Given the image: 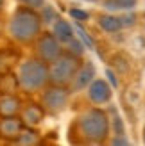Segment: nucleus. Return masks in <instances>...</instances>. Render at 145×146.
I'll list each match as a JSON object with an SVG mask.
<instances>
[{
  "label": "nucleus",
  "mask_w": 145,
  "mask_h": 146,
  "mask_svg": "<svg viewBox=\"0 0 145 146\" xmlns=\"http://www.w3.org/2000/svg\"><path fill=\"white\" fill-rule=\"evenodd\" d=\"M72 134L77 135L79 143L86 144H102L111 134L109 116L99 105L84 109L72 123Z\"/></svg>",
  "instance_id": "nucleus-1"
},
{
  "label": "nucleus",
  "mask_w": 145,
  "mask_h": 146,
  "mask_svg": "<svg viewBox=\"0 0 145 146\" xmlns=\"http://www.w3.org/2000/svg\"><path fill=\"white\" fill-rule=\"evenodd\" d=\"M41 14L27 5H18L7 21V34L18 45H32L41 34Z\"/></svg>",
  "instance_id": "nucleus-2"
},
{
  "label": "nucleus",
  "mask_w": 145,
  "mask_h": 146,
  "mask_svg": "<svg viewBox=\"0 0 145 146\" xmlns=\"http://www.w3.org/2000/svg\"><path fill=\"white\" fill-rule=\"evenodd\" d=\"M18 86L23 93H38L48 84V64L43 62L38 57H29L23 62H20L16 71Z\"/></svg>",
  "instance_id": "nucleus-3"
},
{
  "label": "nucleus",
  "mask_w": 145,
  "mask_h": 146,
  "mask_svg": "<svg viewBox=\"0 0 145 146\" xmlns=\"http://www.w3.org/2000/svg\"><path fill=\"white\" fill-rule=\"evenodd\" d=\"M79 66H81V57L63 50L59 57H56L52 62H48V84L68 87Z\"/></svg>",
  "instance_id": "nucleus-4"
},
{
  "label": "nucleus",
  "mask_w": 145,
  "mask_h": 146,
  "mask_svg": "<svg viewBox=\"0 0 145 146\" xmlns=\"http://www.w3.org/2000/svg\"><path fill=\"white\" fill-rule=\"evenodd\" d=\"M68 102H70V87L66 86L47 84L41 89L40 104L43 111L50 116H59L61 112H64L68 107Z\"/></svg>",
  "instance_id": "nucleus-5"
},
{
  "label": "nucleus",
  "mask_w": 145,
  "mask_h": 146,
  "mask_svg": "<svg viewBox=\"0 0 145 146\" xmlns=\"http://www.w3.org/2000/svg\"><path fill=\"white\" fill-rule=\"evenodd\" d=\"M63 54V45L52 32H41L38 39L34 41V55L43 62H52L56 57Z\"/></svg>",
  "instance_id": "nucleus-6"
},
{
  "label": "nucleus",
  "mask_w": 145,
  "mask_h": 146,
  "mask_svg": "<svg viewBox=\"0 0 145 146\" xmlns=\"http://www.w3.org/2000/svg\"><path fill=\"white\" fill-rule=\"evenodd\" d=\"M86 93H88V100L91 105H106L109 104L113 98V87L109 86V82L104 78H93L90 86L86 87Z\"/></svg>",
  "instance_id": "nucleus-7"
},
{
  "label": "nucleus",
  "mask_w": 145,
  "mask_h": 146,
  "mask_svg": "<svg viewBox=\"0 0 145 146\" xmlns=\"http://www.w3.org/2000/svg\"><path fill=\"white\" fill-rule=\"evenodd\" d=\"M95 77H97V68L93 66V62L91 61L81 62V66L77 68L75 75H74V78H72L70 86H68L70 87V93H79V91L86 89Z\"/></svg>",
  "instance_id": "nucleus-8"
},
{
  "label": "nucleus",
  "mask_w": 145,
  "mask_h": 146,
  "mask_svg": "<svg viewBox=\"0 0 145 146\" xmlns=\"http://www.w3.org/2000/svg\"><path fill=\"white\" fill-rule=\"evenodd\" d=\"M20 119L25 127H32L36 128L38 125H41V121L45 119L47 112L43 111L41 104H36V102H29V104H23L20 109Z\"/></svg>",
  "instance_id": "nucleus-9"
},
{
  "label": "nucleus",
  "mask_w": 145,
  "mask_h": 146,
  "mask_svg": "<svg viewBox=\"0 0 145 146\" xmlns=\"http://www.w3.org/2000/svg\"><path fill=\"white\" fill-rule=\"evenodd\" d=\"M20 116H0V137L9 143H14L18 139L20 132L23 130Z\"/></svg>",
  "instance_id": "nucleus-10"
},
{
  "label": "nucleus",
  "mask_w": 145,
  "mask_h": 146,
  "mask_svg": "<svg viewBox=\"0 0 145 146\" xmlns=\"http://www.w3.org/2000/svg\"><path fill=\"white\" fill-rule=\"evenodd\" d=\"M52 34L57 38V41H59L61 45H66L68 41H72L75 38L74 27H72L66 20H63V18H57L52 23Z\"/></svg>",
  "instance_id": "nucleus-11"
},
{
  "label": "nucleus",
  "mask_w": 145,
  "mask_h": 146,
  "mask_svg": "<svg viewBox=\"0 0 145 146\" xmlns=\"http://www.w3.org/2000/svg\"><path fill=\"white\" fill-rule=\"evenodd\" d=\"M21 105L16 94H0V116H18Z\"/></svg>",
  "instance_id": "nucleus-12"
},
{
  "label": "nucleus",
  "mask_w": 145,
  "mask_h": 146,
  "mask_svg": "<svg viewBox=\"0 0 145 146\" xmlns=\"http://www.w3.org/2000/svg\"><path fill=\"white\" fill-rule=\"evenodd\" d=\"M97 23H99V27L102 29L106 34H117V32H120L122 29H124L122 18L115 16V14H109V13L99 14V16H97Z\"/></svg>",
  "instance_id": "nucleus-13"
},
{
  "label": "nucleus",
  "mask_w": 145,
  "mask_h": 146,
  "mask_svg": "<svg viewBox=\"0 0 145 146\" xmlns=\"http://www.w3.org/2000/svg\"><path fill=\"white\" fill-rule=\"evenodd\" d=\"M20 89L16 75L9 71H0V94H14Z\"/></svg>",
  "instance_id": "nucleus-14"
},
{
  "label": "nucleus",
  "mask_w": 145,
  "mask_h": 146,
  "mask_svg": "<svg viewBox=\"0 0 145 146\" xmlns=\"http://www.w3.org/2000/svg\"><path fill=\"white\" fill-rule=\"evenodd\" d=\"M16 144H23V146H32L40 143V134L36 132L32 127H23V130L20 132L18 139L14 141Z\"/></svg>",
  "instance_id": "nucleus-15"
},
{
  "label": "nucleus",
  "mask_w": 145,
  "mask_h": 146,
  "mask_svg": "<svg viewBox=\"0 0 145 146\" xmlns=\"http://www.w3.org/2000/svg\"><path fill=\"white\" fill-rule=\"evenodd\" d=\"M138 4V0H104V5L107 9H133Z\"/></svg>",
  "instance_id": "nucleus-16"
},
{
  "label": "nucleus",
  "mask_w": 145,
  "mask_h": 146,
  "mask_svg": "<svg viewBox=\"0 0 145 146\" xmlns=\"http://www.w3.org/2000/svg\"><path fill=\"white\" fill-rule=\"evenodd\" d=\"M63 46H66V50L64 52H68V54H74V55H77V57H83L84 55V45L81 41H79L77 38H74L72 41H68L66 45H63Z\"/></svg>",
  "instance_id": "nucleus-17"
},
{
  "label": "nucleus",
  "mask_w": 145,
  "mask_h": 146,
  "mask_svg": "<svg viewBox=\"0 0 145 146\" xmlns=\"http://www.w3.org/2000/svg\"><path fill=\"white\" fill-rule=\"evenodd\" d=\"M21 5H27V7H32V9L40 11L43 5H45V0H18Z\"/></svg>",
  "instance_id": "nucleus-18"
},
{
  "label": "nucleus",
  "mask_w": 145,
  "mask_h": 146,
  "mask_svg": "<svg viewBox=\"0 0 145 146\" xmlns=\"http://www.w3.org/2000/svg\"><path fill=\"white\" fill-rule=\"evenodd\" d=\"M109 143H111V144H127L129 141L126 139V137H124V135H122V137H120V139H111Z\"/></svg>",
  "instance_id": "nucleus-19"
},
{
  "label": "nucleus",
  "mask_w": 145,
  "mask_h": 146,
  "mask_svg": "<svg viewBox=\"0 0 145 146\" xmlns=\"http://www.w3.org/2000/svg\"><path fill=\"white\" fill-rule=\"evenodd\" d=\"M72 14H74V16H77V18H86V14H84V13H79V11H72Z\"/></svg>",
  "instance_id": "nucleus-20"
},
{
  "label": "nucleus",
  "mask_w": 145,
  "mask_h": 146,
  "mask_svg": "<svg viewBox=\"0 0 145 146\" xmlns=\"http://www.w3.org/2000/svg\"><path fill=\"white\" fill-rule=\"evenodd\" d=\"M4 4H5V0H0V13H2V9H4Z\"/></svg>",
  "instance_id": "nucleus-21"
},
{
  "label": "nucleus",
  "mask_w": 145,
  "mask_h": 146,
  "mask_svg": "<svg viewBox=\"0 0 145 146\" xmlns=\"http://www.w3.org/2000/svg\"><path fill=\"white\" fill-rule=\"evenodd\" d=\"M143 143H145V127H143Z\"/></svg>",
  "instance_id": "nucleus-22"
}]
</instances>
